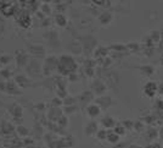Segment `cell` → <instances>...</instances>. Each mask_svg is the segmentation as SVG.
Wrapping results in <instances>:
<instances>
[{
	"mask_svg": "<svg viewBox=\"0 0 163 148\" xmlns=\"http://www.w3.org/2000/svg\"><path fill=\"white\" fill-rule=\"evenodd\" d=\"M100 129H99V126H97V123L96 121H90V123H88L86 125H85V127H84V134L86 135V136H94V135H96V132L99 131Z\"/></svg>",
	"mask_w": 163,
	"mask_h": 148,
	"instance_id": "1",
	"label": "cell"
},
{
	"mask_svg": "<svg viewBox=\"0 0 163 148\" xmlns=\"http://www.w3.org/2000/svg\"><path fill=\"white\" fill-rule=\"evenodd\" d=\"M86 114H88L90 118H97V116L101 114V108H100L97 104H90V105H88V108H86Z\"/></svg>",
	"mask_w": 163,
	"mask_h": 148,
	"instance_id": "2",
	"label": "cell"
},
{
	"mask_svg": "<svg viewBox=\"0 0 163 148\" xmlns=\"http://www.w3.org/2000/svg\"><path fill=\"white\" fill-rule=\"evenodd\" d=\"M101 124H102L103 129H106V130H110V129L113 130L114 126H116V121H114V119L111 118V116H105V118H102Z\"/></svg>",
	"mask_w": 163,
	"mask_h": 148,
	"instance_id": "3",
	"label": "cell"
},
{
	"mask_svg": "<svg viewBox=\"0 0 163 148\" xmlns=\"http://www.w3.org/2000/svg\"><path fill=\"white\" fill-rule=\"evenodd\" d=\"M119 140H121V136H118L113 130L112 131H108V135H107V142L108 143H111V145H113V146H116V145H118L119 143Z\"/></svg>",
	"mask_w": 163,
	"mask_h": 148,
	"instance_id": "4",
	"label": "cell"
},
{
	"mask_svg": "<svg viewBox=\"0 0 163 148\" xmlns=\"http://www.w3.org/2000/svg\"><path fill=\"white\" fill-rule=\"evenodd\" d=\"M96 102H97V105H99L100 108H107V107L111 105V99L107 98V97H102V98L97 99Z\"/></svg>",
	"mask_w": 163,
	"mask_h": 148,
	"instance_id": "5",
	"label": "cell"
},
{
	"mask_svg": "<svg viewBox=\"0 0 163 148\" xmlns=\"http://www.w3.org/2000/svg\"><path fill=\"white\" fill-rule=\"evenodd\" d=\"M107 135H108V131L106 129H100L97 132H96V139L99 141H106L107 140Z\"/></svg>",
	"mask_w": 163,
	"mask_h": 148,
	"instance_id": "6",
	"label": "cell"
},
{
	"mask_svg": "<svg viewBox=\"0 0 163 148\" xmlns=\"http://www.w3.org/2000/svg\"><path fill=\"white\" fill-rule=\"evenodd\" d=\"M16 132H17L21 137H24V139L29 135V130H28L27 127H23V126H18L17 130H16Z\"/></svg>",
	"mask_w": 163,
	"mask_h": 148,
	"instance_id": "7",
	"label": "cell"
},
{
	"mask_svg": "<svg viewBox=\"0 0 163 148\" xmlns=\"http://www.w3.org/2000/svg\"><path fill=\"white\" fill-rule=\"evenodd\" d=\"M113 131H114L118 136H124L125 132H127V130H125V127H124L123 125H116L114 129H113Z\"/></svg>",
	"mask_w": 163,
	"mask_h": 148,
	"instance_id": "8",
	"label": "cell"
},
{
	"mask_svg": "<svg viewBox=\"0 0 163 148\" xmlns=\"http://www.w3.org/2000/svg\"><path fill=\"white\" fill-rule=\"evenodd\" d=\"M57 124H59L60 126H62V127H66V126H67V124H68V119H67L65 115H62V116H60V118H59Z\"/></svg>",
	"mask_w": 163,
	"mask_h": 148,
	"instance_id": "9",
	"label": "cell"
},
{
	"mask_svg": "<svg viewBox=\"0 0 163 148\" xmlns=\"http://www.w3.org/2000/svg\"><path fill=\"white\" fill-rule=\"evenodd\" d=\"M122 125L125 127V130H132V129L134 127V124H133L130 120H125V121H123Z\"/></svg>",
	"mask_w": 163,
	"mask_h": 148,
	"instance_id": "10",
	"label": "cell"
},
{
	"mask_svg": "<svg viewBox=\"0 0 163 148\" xmlns=\"http://www.w3.org/2000/svg\"><path fill=\"white\" fill-rule=\"evenodd\" d=\"M128 148H144V147H143V146H140V145H136V143H133V145L128 146Z\"/></svg>",
	"mask_w": 163,
	"mask_h": 148,
	"instance_id": "11",
	"label": "cell"
},
{
	"mask_svg": "<svg viewBox=\"0 0 163 148\" xmlns=\"http://www.w3.org/2000/svg\"><path fill=\"white\" fill-rule=\"evenodd\" d=\"M144 148H154V147H152V143H149V145H146Z\"/></svg>",
	"mask_w": 163,
	"mask_h": 148,
	"instance_id": "12",
	"label": "cell"
},
{
	"mask_svg": "<svg viewBox=\"0 0 163 148\" xmlns=\"http://www.w3.org/2000/svg\"><path fill=\"white\" fill-rule=\"evenodd\" d=\"M2 148H10V147H2Z\"/></svg>",
	"mask_w": 163,
	"mask_h": 148,
	"instance_id": "13",
	"label": "cell"
},
{
	"mask_svg": "<svg viewBox=\"0 0 163 148\" xmlns=\"http://www.w3.org/2000/svg\"><path fill=\"white\" fill-rule=\"evenodd\" d=\"M0 148H2V147H1V145H0Z\"/></svg>",
	"mask_w": 163,
	"mask_h": 148,
	"instance_id": "14",
	"label": "cell"
}]
</instances>
